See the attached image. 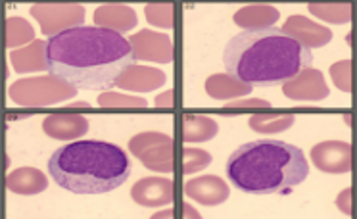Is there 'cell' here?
<instances>
[{
    "label": "cell",
    "instance_id": "cell-22",
    "mask_svg": "<svg viewBox=\"0 0 357 219\" xmlns=\"http://www.w3.org/2000/svg\"><path fill=\"white\" fill-rule=\"evenodd\" d=\"M35 39V31L29 22H25L24 17H8L4 24V43L6 47L16 48L24 47L27 43Z\"/></svg>",
    "mask_w": 357,
    "mask_h": 219
},
{
    "label": "cell",
    "instance_id": "cell-19",
    "mask_svg": "<svg viewBox=\"0 0 357 219\" xmlns=\"http://www.w3.org/2000/svg\"><path fill=\"white\" fill-rule=\"evenodd\" d=\"M279 20V10L273 6H246V8L236 10L234 14V24L242 27L244 31H254V29H265L273 27Z\"/></svg>",
    "mask_w": 357,
    "mask_h": 219
},
{
    "label": "cell",
    "instance_id": "cell-9",
    "mask_svg": "<svg viewBox=\"0 0 357 219\" xmlns=\"http://www.w3.org/2000/svg\"><path fill=\"white\" fill-rule=\"evenodd\" d=\"M282 93L292 100H323L328 96V86L321 71L305 68L296 77L284 81Z\"/></svg>",
    "mask_w": 357,
    "mask_h": 219
},
{
    "label": "cell",
    "instance_id": "cell-3",
    "mask_svg": "<svg viewBox=\"0 0 357 219\" xmlns=\"http://www.w3.org/2000/svg\"><path fill=\"white\" fill-rule=\"evenodd\" d=\"M225 172L231 185L246 195H279L302 185L310 175V164L294 144L261 139L234 150Z\"/></svg>",
    "mask_w": 357,
    "mask_h": 219
},
{
    "label": "cell",
    "instance_id": "cell-27",
    "mask_svg": "<svg viewBox=\"0 0 357 219\" xmlns=\"http://www.w3.org/2000/svg\"><path fill=\"white\" fill-rule=\"evenodd\" d=\"M210 164L211 156L208 152L198 149H185V173L187 175L200 172V169H206Z\"/></svg>",
    "mask_w": 357,
    "mask_h": 219
},
{
    "label": "cell",
    "instance_id": "cell-26",
    "mask_svg": "<svg viewBox=\"0 0 357 219\" xmlns=\"http://www.w3.org/2000/svg\"><path fill=\"white\" fill-rule=\"evenodd\" d=\"M144 12H146L148 24L163 27V29L173 27V6L171 4H152V6H146Z\"/></svg>",
    "mask_w": 357,
    "mask_h": 219
},
{
    "label": "cell",
    "instance_id": "cell-4",
    "mask_svg": "<svg viewBox=\"0 0 357 219\" xmlns=\"http://www.w3.org/2000/svg\"><path fill=\"white\" fill-rule=\"evenodd\" d=\"M48 173L73 195H106L129 179L131 158L112 142L75 141L54 150Z\"/></svg>",
    "mask_w": 357,
    "mask_h": 219
},
{
    "label": "cell",
    "instance_id": "cell-28",
    "mask_svg": "<svg viewBox=\"0 0 357 219\" xmlns=\"http://www.w3.org/2000/svg\"><path fill=\"white\" fill-rule=\"evenodd\" d=\"M331 75H333L334 85L342 89L344 93H349V89H351V63L348 60H344V62L336 63L331 68Z\"/></svg>",
    "mask_w": 357,
    "mask_h": 219
},
{
    "label": "cell",
    "instance_id": "cell-18",
    "mask_svg": "<svg viewBox=\"0 0 357 219\" xmlns=\"http://www.w3.org/2000/svg\"><path fill=\"white\" fill-rule=\"evenodd\" d=\"M45 45L43 40H31L29 47H22L10 52V62L17 73H31V71H45Z\"/></svg>",
    "mask_w": 357,
    "mask_h": 219
},
{
    "label": "cell",
    "instance_id": "cell-17",
    "mask_svg": "<svg viewBox=\"0 0 357 219\" xmlns=\"http://www.w3.org/2000/svg\"><path fill=\"white\" fill-rule=\"evenodd\" d=\"M47 175L35 167H20V169L8 173V177H6V188L14 195H39L43 190H47Z\"/></svg>",
    "mask_w": 357,
    "mask_h": 219
},
{
    "label": "cell",
    "instance_id": "cell-2",
    "mask_svg": "<svg viewBox=\"0 0 357 219\" xmlns=\"http://www.w3.org/2000/svg\"><path fill=\"white\" fill-rule=\"evenodd\" d=\"M311 48L275 25L238 33L223 50L227 73L252 86L284 83L311 68Z\"/></svg>",
    "mask_w": 357,
    "mask_h": 219
},
{
    "label": "cell",
    "instance_id": "cell-23",
    "mask_svg": "<svg viewBox=\"0 0 357 219\" xmlns=\"http://www.w3.org/2000/svg\"><path fill=\"white\" fill-rule=\"evenodd\" d=\"M296 121L294 116H269V114H257L250 118V127L257 133H279L284 131Z\"/></svg>",
    "mask_w": 357,
    "mask_h": 219
},
{
    "label": "cell",
    "instance_id": "cell-12",
    "mask_svg": "<svg viewBox=\"0 0 357 219\" xmlns=\"http://www.w3.org/2000/svg\"><path fill=\"white\" fill-rule=\"evenodd\" d=\"M185 195L190 200L204 204V206H219L223 204L231 195L229 185L221 177L215 175H202L196 179L188 181L185 187Z\"/></svg>",
    "mask_w": 357,
    "mask_h": 219
},
{
    "label": "cell",
    "instance_id": "cell-5",
    "mask_svg": "<svg viewBox=\"0 0 357 219\" xmlns=\"http://www.w3.org/2000/svg\"><path fill=\"white\" fill-rule=\"evenodd\" d=\"M8 93L12 102H16L17 106L40 108V106H50L56 102L70 100L77 94V89L63 83L54 75H47V77L20 79L16 83H12Z\"/></svg>",
    "mask_w": 357,
    "mask_h": 219
},
{
    "label": "cell",
    "instance_id": "cell-16",
    "mask_svg": "<svg viewBox=\"0 0 357 219\" xmlns=\"http://www.w3.org/2000/svg\"><path fill=\"white\" fill-rule=\"evenodd\" d=\"M137 12L129 6H119V4H108V6H98L94 10V24L98 27H106L112 31L127 33L135 29L137 25Z\"/></svg>",
    "mask_w": 357,
    "mask_h": 219
},
{
    "label": "cell",
    "instance_id": "cell-25",
    "mask_svg": "<svg viewBox=\"0 0 357 219\" xmlns=\"http://www.w3.org/2000/svg\"><path fill=\"white\" fill-rule=\"evenodd\" d=\"M310 12L331 24H346L351 20L349 4H311Z\"/></svg>",
    "mask_w": 357,
    "mask_h": 219
},
{
    "label": "cell",
    "instance_id": "cell-15",
    "mask_svg": "<svg viewBox=\"0 0 357 219\" xmlns=\"http://www.w3.org/2000/svg\"><path fill=\"white\" fill-rule=\"evenodd\" d=\"M43 131L50 139H79L89 131V119L79 114H52L43 121Z\"/></svg>",
    "mask_w": 357,
    "mask_h": 219
},
{
    "label": "cell",
    "instance_id": "cell-21",
    "mask_svg": "<svg viewBox=\"0 0 357 219\" xmlns=\"http://www.w3.org/2000/svg\"><path fill=\"white\" fill-rule=\"evenodd\" d=\"M219 131L215 119L208 116H187L183 126V137L187 142H206L211 141Z\"/></svg>",
    "mask_w": 357,
    "mask_h": 219
},
{
    "label": "cell",
    "instance_id": "cell-11",
    "mask_svg": "<svg viewBox=\"0 0 357 219\" xmlns=\"http://www.w3.org/2000/svg\"><path fill=\"white\" fill-rule=\"evenodd\" d=\"M131 198L144 208H158L173 202V181L165 177H146L131 188Z\"/></svg>",
    "mask_w": 357,
    "mask_h": 219
},
{
    "label": "cell",
    "instance_id": "cell-24",
    "mask_svg": "<svg viewBox=\"0 0 357 219\" xmlns=\"http://www.w3.org/2000/svg\"><path fill=\"white\" fill-rule=\"evenodd\" d=\"M98 104L102 108L108 110H144L146 100L139 96H129V94L119 93H104L98 96Z\"/></svg>",
    "mask_w": 357,
    "mask_h": 219
},
{
    "label": "cell",
    "instance_id": "cell-13",
    "mask_svg": "<svg viewBox=\"0 0 357 219\" xmlns=\"http://www.w3.org/2000/svg\"><path fill=\"white\" fill-rule=\"evenodd\" d=\"M165 81H167V75L163 71L132 63L121 73V77L117 79L116 86L123 91H131V93H148L165 85Z\"/></svg>",
    "mask_w": 357,
    "mask_h": 219
},
{
    "label": "cell",
    "instance_id": "cell-10",
    "mask_svg": "<svg viewBox=\"0 0 357 219\" xmlns=\"http://www.w3.org/2000/svg\"><path fill=\"white\" fill-rule=\"evenodd\" d=\"M311 160L321 172L348 173L351 169V146L344 141L321 142L311 150Z\"/></svg>",
    "mask_w": 357,
    "mask_h": 219
},
{
    "label": "cell",
    "instance_id": "cell-8",
    "mask_svg": "<svg viewBox=\"0 0 357 219\" xmlns=\"http://www.w3.org/2000/svg\"><path fill=\"white\" fill-rule=\"evenodd\" d=\"M129 43H131L135 60L139 62H173V43L165 33L139 31L132 35Z\"/></svg>",
    "mask_w": 357,
    "mask_h": 219
},
{
    "label": "cell",
    "instance_id": "cell-20",
    "mask_svg": "<svg viewBox=\"0 0 357 219\" xmlns=\"http://www.w3.org/2000/svg\"><path fill=\"white\" fill-rule=\"evenodd\" d=\"M206 93L210 94L215 100H227V98H238V96H246L252 93V85L242 83L233 75L227 73H218L211 75L206 81Z\"/></svg>",
    "mask_w": 357,
    "mask_h": 219
},
{
    "label": "cell",
    "instance_id": "cell-6",
    "mask_svg": "<svg viewBox=\"0 0 357 219\" xmlns=\"http://www.w3.org/2000/svg\"><path fill=\"white\" fill-rule=\"evenodd\" d=\"M129 150L148 169L158 173L173 172V141L169 135L158 131L140 133L129 141Z\"/></svg>",
    "mask_w": 357,
    "mask_h": 219
},
{
    "label": "cell",
    "instance_id": "cell-14",
    "mask_svg": "<svg viewBox=\"0 0 357 219\" xmlns=\"http://www.w3.org/2000/svg\"><path fill=\"white\" fill-rule=\"evenodd\" d=\"M282 31L288 33L290 37H294L298 43H302L303 47L307 48L325 47L326 43H331V39H333V33L328 31L326 27L313 24L311 20L298 16V14L288 17L287 24L282 25Z\"/></svg>",
    "mask_w": 357,
    "mask_h": 219
},
{
    "label": "cell",
    "instance_id": "cell-1",
    "mask_svg": "<svg viewBox=\"0 0 357 219\" xmlns=\"http://www.w3.org/2000/svg\"><path fill=\"white\" fill-rule=\"evenodd\" d=\"M47 71L81 91H109L135 54L129 39L106 27L77 25L56 33L45 45Z\"/></svg>",
    "mask_w": 357,
    "mask_h": 219
},
{
    "label": "cell",
    "instance_id": "cell-29",
    "mask_svg": "<svg viewBox=\"0 0 357 219\" xmlns=\"http://www.w3.org/2000/svg\"><path fill=\"white\" fill-rule=\"evenodd\" d=\"M250 106H264V108H269V104L264 100H241L233 102V104H227L225 112H236V110L250 108Z\"/></svg>",
    "mask_w": 357,
    "mask_h": 219
},
{
    "label": "cell",
    "instance_id": "cell-30",
    "mask_svg": "<svg viewBox=\"0 0 357 219\" xmlns=\"http://www.w3.org/2000/svg\"><path fill=\"white\" fill-rule=\"evenodd\" d=\"M171 93L173 91H167V96L165 94H162V96H158V100H155V104H158V108H171Z\"/></svg>",
    "mask_w": 357,
    "mask_h": 219
},
{
    "label": "cell",
    "instance_id": "cell-7",
    "mask_svg": "<svg viewBox=\"0 0 357 219\" xmlns=\"http://www.w3.org/2000/svg\"><path fill=\"white\" fill-rule=\"evenodd\" d=\"M31 16L39 22L43 33L52 37L63 29L83 24L85 8L79 4H39L31 8Z\"/></svg>",
    "mask_w": 357,
    "mask_h": 219
}]
</instances>
